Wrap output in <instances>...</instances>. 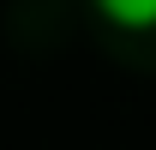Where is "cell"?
I'll list each match as a JSON object with an SVG mask.
<instances>
[{"instance_id":"6da1fadb","label":"cell","mask_w":156,"mask_h":150,"mask_svg":"<svg viewBox=\"0 0 156 150\" xmlns=\"http://www.w3.org/2000/svg\"><path fill=\"white\" fill-rule=\"evenodd\" d=\"M96 6H102V18L126 24V30H150L156 24V0H96Z\"/></svg>"}]
</instances>
